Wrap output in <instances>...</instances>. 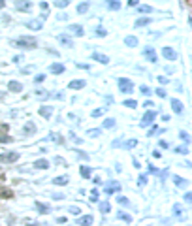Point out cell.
Here are the masks:
<instances>
[{"instance_id": "cell-23", "label": "cell", "mask_w": 192, "mask_h": 226, "mask_svg": "<svg viewBox=\"0 0 192 226\" xmlns=\"http://www.w3.org/2000/svg\"><path fill=\"white\" fill-rule=\"evenodd\" d=\"M151 23V17H139L138 21H136V27H145Z\"/></svg>"}, {"instance_id": "cell-5", "label": "cell", "mask_w": 192, "mask_h": 226, "mask_svg": "<svg viewBox=\"0 0 192 226\" xmlns=\"http://www.w3.org/2000/svg\"><path fill=\"white\" fill-rule=\"evenodd\" d=\"M15 9H19V12H30L32 2L30 0H15Z\"/></svg>"}, {"instance_id": "cell-18", "label": "cell", "mask_w": 192, "mask_h": 226, "mask_svg": "<svg viewBox=\"0 0 192 226\" xmlns=\"http://www.w3.org/2000/svg\"><path fill=\"white\" fill-rule=\"evenodd\" d=\"M77 224L79 226H89V224H92V217H90V215H85V217H81L77 221Z\"/></svg>"}, {"instance_id": "cell-47", "label": "cell", "mask_w": 192, "mask_h": 226, "mask_svg": "<svg viewBox=\"0 0 192 226\" xmlns=\"http://www.w3.org/2000/svg\"><path fill=\"white\" fill-rule=\"evenodd\" d=\"M156 94H158V96H162V98H164V96H166V91H164V89H156Z\"/></svg>"}, {"instance_id": "cell-15", "label": "cell", "mask_w": 192, "mask_h": 226, "mask_svg": "<svg viewBox=\"0 0 192 226\" xmlns=\"http://www.w3.org/2000/svg\"><path fill=\"white\" fill-rule=\"evenodd\" d=\"M68 87H70V89H83L85 87V81L83 79H74V81H70Z\"/></svg>"}, {"instance_id": "cell-41", "label": "cell", "mask_w": 192, "mask_h": 226, "mask_svg": "<svg viewBox=\"0 0 192 226\" xmlns=\"http://www.w3.org/2000/svg\"><path fill=\"white\" fill-rule=\"evenodd\" d=\"M124 145H126V147H136V145H138V142H136V139H128Z\"/></svg>"}, {"instance_id": "cell-20", "label": "cell", "mask_w": 192, "mask_h": 226, "mask_svg": "<svg viewBox=\"0 0 192 226\" xmlns=\"http://www.w3.org/2000/svg\"><path fill=\"white\" fill-rule=\"evenodd\" d=\"M124 44H126L128 47H136V45H138V38H136V36H126V38H124Z\"/></svg>"}, {"instance_id": "cell-17", "label": "cell", "mask_w": 192, "mask_h": 226, "mask_svg": "<svg viewBox=\"0 0 192 226\" xmlns=\"http://www.w3.org/2000/svg\"><path fill=\"white\" fill-rule=\"evenodd\" d=\"M143 53H145V57H147V59H149L151 62H156V53H154V49H151V47H147V49H145Z\"/></svg>"}, {"instance_id": "cell-44", "label": "cell", "mask_w": 192, "mask_h": 226, "mask_svg": "<svg viewBox=\"0 0 192 226\" xmlns=\"http://www.w3.org/2000/svg\"><path fill=\"white\" fill-rule=\"evenodd\" d=\"M175 153H183V155H187V153H188V149H187V147H183V149L177 147V149H175Z\"/></svg>"}, {"instance_id": "cell-21", "label": "cell", "mask_w": 192, "mask_h": 226, "mask_svg": "<svg viewBox=\"0 0 192 226\" xmlns=\"http://www.w3.org/2000/svg\"><path fill=\"white\" fill-rule=\"evenodd\" d=\"M53 74H64V66L62 64H59V62H55V64H51V68H49Z\"/></svg>"}, {"instance_id": "cell-29", "label": "cell", "mask_w": 192, "mask_h": 226, "mask_svg": "<svg viewBox=\"0 0 192 226\" xmlns=\"http://www.w3.org/2000/svg\"><path fill=\"white\" fill-rule=\"evenodd\" d=\"M9 142H13V138H11V136H8V134L0 136V143H9Z\"/></svg>"}, {"instance_id": "cell-45", "label": "cell", "mask_w": 192, "mask_h": 226, "mask_svg": "<svg viewBox=\"0 0 192 226\" xmlns=\"http://www.w3.org/2000/svg\"><path fill=\"white\" fill-rule=\"evenodd\" d=\"M138 183H139V187H143V185H145V183H147V177H145V175H141Z\"/></svg>"}, {"instance_id": "cell-32", "label": "cell", "mask_w": 192, "mask_h": 226, "mask_svg": "<svg viewBox=\"0 0 192 226\" xmlns=\"http://www.w3.org/2000/svg\"><path fill=\"white\" fill-rule=\"evenodd\" d=\"M115 126V119H106L104 121V128H113Z\"/></svg>"}, {"instance_id": "cell-40", "label": "cell", "mask_w": 192, "mask_h": 226, "mask_svg": "<svg viewBox=\"0 0 192 226\" xmlns=\"http://www.w3.org/2000/svg\"><path fill=\"white\" fill-rule=\"evenodd\" d=\"M43 79H45V75H43V74H38L36 77H34V81H36V83H42Z\"/></svg>"}, {"instance_id": "cell-6", "label": "cell", "mask_w": 192, "mask_h": 226, "mask_svg": "<svg viewBox=\"0 0 192 226\" xmlns=\"http://www.w3.org/2000/svg\"><path fill=\"white\" fill-rule=\"evenodd\" d=\"M162 55H164L168 60H175V59H177V53H175V49H172V47H164V49H162Z\"/></svg>"}, {"instance_id": "cell-10", "label": "cell", "mask_w": 192, "mask_h": 226, "mask_svg": "<svg viewBox=\"0 0 192 226\" xmlns=\"http://www.w3.org/2000/svg\"><path fill=\"white\" fill-rule=\"evenodd\" d=\"M8 89H9L11 92H21V91H23V85H21L19 81H9V83H8Z\"/></svg>"}, {"instance_id": "cell-49", "label": "cell", "mask_w": 192, "mask_h": 226, "mask_svg": "<svg viewBox=\"0 0 192 226\" xmlns=\"http://www.w3.org/2000/svg\"><path fill=\"white\" fill-rule=\"evenodd\" d=\"M100 130H89V136H98Z\"/></svg>"}, {"instance_id": "cell-55", "label": "cell", "mask_w": 192, "mask_h": 226, "mask_svg": "<svg viewBox=\"0 0 192 226\" xmlns=\"http://www.w3.org/2000/svg\"><path fill=\"white\" fill-rule=\"evenodd\" d=\"M4 6H6V2H4V0H0V9H2Z\"/></svg>"}, {"instance_id": "cell-16", "label": "cell", "mask_w": 192, "mask_h": 226, "mask_svg": "<svg viewBox=\"0 0 192 226\" xmlns=\"http://www.w3.org/2000/svg\"><path fill=\"white\" fill-rule=\"evenodd\" d=\"M27 27H28V28H32V30H40V28H42V21L32 19V21H28V23H27Z\"/></svg>"}, {"instance_id": "cell-22", "label": "cell", "mask_w": 192, "mask_h": 226, "mask_svg": "<svg viewBox=\"0 0 192 226\" xmlns=\"http://www.w3.org/2000/svg\"><path fill=\"white\" fill-rule=\"evenodd\" d=\"M79 171H81V175H83L85 179H89V177H90V174H92V170H90L89 166H81V168H79Z\"/></svg>"}, {"instance_id": "cell-2", "label": "cell", "mask_w": 192, "mask_h": 226, "mask_svg": "<svg viewBox=\"0 0 192 226\" xmlns=\"http://www.w3.org/2000/svg\"><path fill=\"white\" fill-rule=\"evenodd\" d=\"M119 89L124 94H130V92H134V83L130 79H126V77H121L119 79Z\"/></svg>"}, {"instance_id": "cell-11", "label": "cell", "mask_w": 192, "mask_h": 226, "mask_svg": "<svg viewBox=\"0 0 192 226\" xmlns=\"http://www.w3.org/2000/svg\"><path fill=\"white\" fill-rule=\"evenodd\" d=\"M34 207L38 209V213H42V215H45V213H49V206L47 203H42V202H36L34 203Z\"/></svg>"}, {"instance_id": "cell-52", "label": "cell", "mask_w": 192, "mask_h": 226, "mask_svg": "<svg viewBox=\"0 0 192 226\" xmlns=\"http://www.w3.org/2000/svg\"><path fill=\"white\" fill-rule=\"evenodd\" d=\"M0 130H2V132H6V130H8V124H0Z\"/></svg>"}, {"instance_id": "cell-38", "label": "cell", "mask_w": 192, "mask_h": 226, "mask_svg": "<svg viewBox=\"0 0 192 226\" xmlns=\"http://www.w3.org/2000/svg\"><path fill=\"white\" fill-rule=\"evenodd\" d=\"M68 4H70V2H68V0H62V2L59 0V2H55V6H56V8H66Z\"/></svg>"}, {"instance_id": "cell-34", "label": "cell", "mask_w": 192, "mask_h": 226, "mask_svg": "<svg viewBox=\"0 0 192 226\" xmlns=\"http://www.w3.org/2000/svg\"><path fill=\"white\" fill-rule=\"evenodd\" d=\"M117 202L121 203V206H128V203H130V200L124 198V196H117Z\"/></svg>"}, {"instance_id": "cell-14", "label": "cell", "mask_w": 192, "mask_h": 226, "mask_svg": "<svg viewBox=\"0 0 192 226\" xmlns=\"http://www.w3.org/2000/svg\"><path fill=\"white\" fill-rule=\"evenodd\" d=\"M172 107H173L175 113H183V104H181V100L173 98V100H172Z\"/></svg>"}, {"instance_id": "cell-4", "label": "cell", "mask_w": 192, "mask_h": 226, "mask_svg": "<svg viewBox=\"0 0 192 226\" xmlns=\"http://www.w3.org/2000/svg\"><path fill=\"white\" fill-rule=\"evenodd\" d=\"M154 119H156V111H153V109H149L145 115H143V119H141V126H149V124H153L154 123Z\"/></svg>"}, {"instance_id": "cell-28", "label": "cell", "mask_w": 192, "mask_h": 226, "mask_svg": "<svg viewBox=\"0 0 192 226\" xmlns=\"http://www.w3.org/2000/svg\"><path fill=\"white\" fill-rule=\"evenodd\" d=\"M109 9H121V2H117V0H111V2L107 4Z\"/></svg>"}, {"instance_id": "cell-35", "label": "cell", "mask_w": 192, "mask_h": 226, "mask_svg": "<svg viewBox=\"0 0 192 226\" xmlns=\"http://www.w3.org/2000/svg\"><path fill=\"white\" fill-rule=\"evenodd\" d=\"M139 12L141 13H151L153 9H151V6H139Z\"/></svg>"}, {"instance_id": "cell-30", "label": "cell", "mask_w": 192, "mask_h": 226, "mask_svg": "<svg viewBox=\"0 0 192 226\" xmlns=\"http://www.w3.org/2000/svg\"><path fill=\"white\" fill-rule=\"evenodd\" d=\"M117 188H119L117 183H109V187L106 188V194H111V192H113V190H117Z\"/></svg>"}, {"instance_id": "cell-51", "label": "cell", "mask_w": 192, "mask_h": 226, "mask_svg": "<svg viewBox=\"0 0 192 226\" xmlns=\"http://www.w3.org/2000/svg\"><path fill=\"white\" fill-rule=\"evenodd\" d=\"M181 138H183L185 142H188V134H187V132H183V134H181Z\"/></svg>"}, {"instance_id": "cell-48", "label": "cell", "mask_w": 192, "mask_h": 226, "mask_svg": "<svg viewBox=\"0 0 192 226\" xmlns=\"http://www.w3.org/2000/svg\"><path fill=\"white\" fill-rule=\"evenodd\" d=\"M102 111H104V109H94V111H92V117H98V115H102Z\"/></svg>"}, {"instance_id": "cell-19", "label": "cell", "mask_w": 192, "mask_h": 226, "mask_svg": "<svg viewBox=\"0 0 192 226\" xmlns=\"http://www.w3.org/2000/svg\"><path fill=\"white\" fill-rule=\"evenodd\" d=\"M51 111H53V109H51L49 106H42V107H40V115L45 117V119H49V117H51Z\"/></svg>"}, {"instance_id": "cell-42", "label": "cell", "mask_w": 192, "mask_h": 226, "mask_svg": "<svg viewBox=\"0 0 192 226\" xmlns=\"http://www.w3.org/2000/svg\"><path fill=\"white\" fill-rule=\"evenodd\" d=\"M90 200H92V202H98V192H96V190L90 192Z\"/></svg>"}, {"instance_id": "cell-7", "label": "cell", "mask_w": 192, "mask_h": 226, "mask_svg": "<svg viewBox=\"0 0 192 226\" xmlns=\"http://www.w3.org/2000/svg\"><path fill=\"white\" fill-rule=\"evenodd\" d=\"M0 198H2V200H9V198H13V190L8 188V187H0Z\"/></svg>"}, {"instance_id": "cell-25", "label": "cell", "mask_w": 192, "mask_h": 226, "mask_svg": "<svg viewBox=\"0 0 192 226\" xmlns=\"http://www.w3.org/2000/svg\"><path fill=\"white\" fill-rule=\"evenodd\" d=\"M53 183H55V185H60V187H62V185H66V183H68V177H66V175L55 177V179H53Z\"/></svg>"}, {"instance_id": "cell-8", "label": "cell", "mask_w": 192, "mask_h": 226, "mask_svg": "<svg viewBox=\"0 0 192 226\" xmlns=\"http://www.w3.org/2000/svg\"><path fill=\"white\" fill-rule=\"evenodd\" d=\"M68 30H70V34H75V36H83V27L81 25H70L68 27Z\"/></svg>"}, {"instance_id": "cell-12", "label": "cell", "mask_w": 192, "mask_h": 226, "mask_svg": "<svg viewBox=\"0 0 192 226\" xmlns=\"http://www.w3.org/2000/svg\"><path fill=\"white\" fill-rule=\"evenodd\" d=\"M34 168H38V170H47V168H49V162H47L45 158H40V160L34 162Z\"/></svg>"}, {"instance_id": "cell-43", "label": "cell", "mask_w": 192, "mask_h": 226, "mask_svg": "<svg viewBox=\"0 0 192 226\" xmlns=\"http://www.w3.org/2000/svg\"><path fill=\"white\" fill-rule=\"evenodd\" d=\"M68 211H70L72 215H79V207H75V206H72V207L68 209Z\"/></svg>"}, {"instance_id": "cell-1", "label": "cell", "mask_w": 192, "mask_h": 226, "mask_svg": "<svg viewBox=\"0 0 192 226\" xmlns=\"http://www.w3.org/2000/svg\"><path fill=\"white\" fill-rule=\"evenodd\" d=\"M13 44L17 45V47H23V49H34L38 45V41H36V38H30V36H21V38H17Z\"/></svg>"}, {"instance_id": "cell-46", "label": "cell", "mask_w": 192, "mask_h": 226, "mask_svg": "<svg viewBox=\"0 0 192 226\" xmlns=\"http://www.w3.org/2000/svg\"><path fill=\"white\" fill-rule=\"evenodd\" d=\"M40 8L43 9V12H45V13H47V9H49V6H47V2H42V4H40Z\"/></svg>"}, {"instance_id": "cell-26", "label": "cell", "mask_w": 192, "mask_h": 226, "mask_svg": "<svg viewBox=\"0 0 192 226\" xmlns=\"http://www.w3.org/2000/svg\"><path fill=\"white\" fill-rule=\"evenodd\" d=\"M98 207H100V211L104 213V215H106V213H109V209H111V206H109L107 202H100V206H98Z\"/></svg>"}, {"instance_id": "cell-27", "label": "cell", "mask_w": 192, "mask_h": 226, "mask_svg": "<svg viewBox=\"0 0 192 226\" xmlns=\"http://www.w3.org/2000/svg\"><path fill=\"white\" fill-rule=\"evenodd\" d=\"M25 132L34 134V132H36V124H34V123H27V124H25Z\"/></svg>"}, {"instance_id": "cell-33", "label": "cell", "mask_w": 192, "mask_h": 226, "mask_svg": "<svg viewBox=\"0 0 192 226\" xmlns=\"http://www.w3.org/2000/svg\"><path fill=\"white\" fill-rule=\"evenodd\" d=\"M173 183H175L177 187H183V185H185V179H181L179 175H173Z\"/></svg>"}, {"instance_id": "cell-50", "label": "cell", "mask_w": 192, "mask_h": 226, "mask_svg": "<svg viewBox=\"0 0 192 226\" xmlns=\"http://www.w3.org/2000/svg\"><path fill=\"white\" fill-rule=\"evenodd\" d=\"M158 81H160V83H168V79L164 77V75H160V77H158Z\"/></svg>"}, {"instance_id": "cell-9", "label": "cell", "mask_w": 192, "mask_h": 226, "mask_svg": "<svg viewBox=\"0 0 192 226\" xmlns=\"http://www.w3.org/2000/svg\"><path fill=\"white\" fill-rule=\"evenodd\" d=\"M92 60H96L100 64H107L109 62V57L107 55H102V53H92Z\"/></svg>"}, {"instance_id": "cell-3", "label": "cell", "mask_w": 192, "mask_h": 226, "mask_svg": "<svg viewBox=\"0 0 192 226\" xmlns=\"http://www.w3.org/2000/svg\"><path fill=\"white\" fill-rule=\"evenodd\" d=\"M15 160H19V153H15V151H9V153L0 155V162L2 164H9V162H15Z\"/></svg>"}, {"instance_id": "cell-37", "label": "cell", "mask_w": 192, "mask_h": 226, "mask_svg": "<svg viewBox=\"0 0 192 226\" xmlns=\"http://www.w3.org/2000/svg\"><path fill=\"white\" fill-rule=\"evenodd\" d=\"M119 219L126 221V222H130V221H132V217H130V215H126V213H119Z\"/></svg>"}, {"instance_id": "cell-36", "label": "cell", "mask_w": 192, "mask_h": 226, "mask_svg": "<svg viewBox=\"0 0 192 226\" xmlns=\"http://www.w3.org/2000/svg\"><path fill=\"white\" fill-rule=\"evenodd\" d=\"M96 34H98V36H106V34H107V30H106L104 27H98V28H96Z\"/></svg>"}, {"instance_id": "cell-53", "label": "cell", "mask_w": 192, "mask_h": 226, "mask_svg": "<svg viewBox=\"0 0 192 226\" xmlns=\"http://www.w3.org/2000/svg\"><path fill=\"white\" fill-rule=\"evenodd\" d=\"M160 147H166V149H168L169 145H168V142H164V139H162V142H160Z\"/></svg>"}, {"instance_id": "cell-24", "label": "cell", "mask_w": 192, "mask_h": 226, "mask_svg": "<svg viewBox=\"0 0 192 226\" xmlns=\"http://www.w3.org/2000/svg\"><path fill=\"white\" fill-rule=\"evenodd\" d=\"M89 8H90L89 2H81V4L77 6V12H79V13H87V12H89Z\"/></svg>"}, {"instance_id": "cell-39", "label": "cell", "mask_w": 192, "mask_h": 226, "mask_svg": "<svg viewBox=\"0 0 192 226\" xmlns=\"http://www.w3.org/2000/svg\"><path fill=\"white\" fill-rule=\"evenodd\" d=\"M139 91H141V92H143L145 96H149V94H151V89L147 87V85H141V89H139Z\"/></svg>"}, {"instance_id": "cell-13", "label": "cell", "mask_w": 192, "mask_h": 226, "mask_svg": "<svg viewBox=\"0 0 192 226\" xmlns=\"http://www.w3.org/2000/svg\"><path fill=\"white\" fill-rule=\"evenodd\" d=\"M59 41H60L62 45H66V47H72V45H74V44H72V38L66 36V34H60V36H59Z\"/></svg>"}, {"instance_id": "cell-54", "label": "cell", "mask_w": 192, "mask_h": 226, "mask_svg": "<svg viewBox=\"0 0 192 226\" xmlns=\"http://www.w3.org/2000/svg\"><path fill=\"white\" fill-rule=\"evenodd\" d=\"M173 209H175V215H179V213H181V207H179V206H173Z\"/></svg>"}, {"instance_id": "cell-31", "label": "cell", "mask_w": 192, "mask_h": 226, "mask_svg": "<svg viewBox=\"0 0 192 226\" xmlns=\"http://www.w3.org/2000/svg\"><path fill=\"white\" fill-rule=\"evenodd\" d=\"M122 106H126V107H130V109H134V107L138 106V102H136V100H124Z\"/></svg>"}]
</instances>
